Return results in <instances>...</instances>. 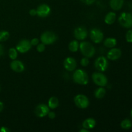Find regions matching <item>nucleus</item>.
<instances>
[{
  "label": "nucleus",
  "instance_id": "obj_1",
  "mask_svg": "<svg viewBox=\"0 0 132 132\" xmlns=\"http://www.w3.org/2000/svg\"><path fill=\"white\" fill-rule=\"evenodd\" d=\"M79 49L82 55L88 58L92 57L95 53L94 46L90 43L86 41H83L79 44Z\"/></svg>",
  "mask_w": 132,
  "mask_h": 132
},
{
  "label": "nucleus",
  "instance_id": "obj_2",
  "mask_svg": "<svg viewBox=\"0 0 132 132\" xmlns=\"http://www.w3.org/2000/svg\"><path fill=\"white\" fill-rule=\"evenodd\" d=\"M73 79L75 82L81 85H86L88 82V76L82 70L79 69L75 71L73 74Z\"/></svg>",
  "mask_w": 132,
  "mask_h": 132
},
{
  "label": "nucleus",
  "instance_id": "obj_3",
  "mask_svg": "<svg viewBox=\"0 0 132 132\" xmlns=\"http://www.w3.org/2000/svg\"><path fill=\"white\" fill-rule=\"evenodd\" d=\"M119 22L120 24L125 28H131L132 14L128 12H122L119 17Z\"/></svg>",
  "mask_w": 132,
  "mask_h": 132
},
{
  "label": "nucleus",
  "instance_id": "obj_4",
  "mask_svg": "<svg viewBox=\"0 0 132 132\" xmlns=\"http://www.w3.org/2000/svg\"><path fill=\"white\" fill-rule=\"evenodd\" d=\"M74 103L78 108L85 109L89 106V100L87 97L82 94H79L74 97Z\"/></svg>",
  "mask_w": 132,
  "mask_h": 132
},
{
  "label": "nucleus",
  "instance_id": "obj_5",
  "mask_svg": "<svg viewBox=\"0 0 132 132\" xmlns=\"http://www.w3.org/2000/svg\"><path fill=\"white\" fill-rule=\"evenodd\" d=\"M92 79L94 83L98 86L103 87L108 83V79L103 73L101 72H95L92 75Z\"/></svg>",
  "mask_w": 132,
  "mask_h": 132
},
{
  "label": "nucleus",
  "instance_id": "obj_6",
  "mask_svg": "<svg viewBox=\"0 0 132 132\" xmlns=\"http://www.w3.org/2000/svg\"><path fill=\"white\" fill-rule=\"evenodd\" d=\"M57 40V36L52 32H45L41 36V41L45 45H51L55 42Z\"/></svg>",
  "mask_w": 132,
  "mask_h": 132
},
{
  "label": "nucleus",
  "instance_id": "obj_7",
  "mask_svg": "<svg viewBox=\"0 0 132 132\" xmlns=\"http://www.w3.org/2000/svg\"><path fill=\"white\" fill-rule=\"evenodd\" d=\"M94 65L97 70L100 72H104L108 68V61L104 56H100L95 60Z\"/></svg>",
  "mask_w": 132,
  "mask_h": 132
},
{
  "label": "nucleus",
  "instance_id": "obj_8",
  "mask_svg": "<svg viewBox=\"0 0 132 132\" xmlns=\"http://www.w3.org/2000/svg\"><path fill=\"white\" fill-rule=\"evenodd\" d=\"M31 47H32V45H31L30 41L27 39H23L19 41L16 45V50L19 52L23 54V53H26L29 51Z\"/></svg>",
  "mask_w": 132,
  "mask_h": 132
},
{
  "label": "nucleus",
  "instance_id": "obj_9",
  "mask_svg": "<svg viewBox=\"0 0 132 132\" xmlns=\"http://www.w3.org/2000/svg\"><path fill=\"white\" fill-rule=\"evenodd\" d=\"M103 33L98 28H93L90 31V38L95 43H100L103 39Z\"/></svg>",
  "mask_w": 132,
  "mask_h": 132
},
{
  "label": "nucleus",
  "instance_id": "obj_10",
  "mask_svg": "<svg viewBox=\"0 0 132 132\" xmlns=\"http://www.w3.org/2000/svg\"><path fill=\"white\" fill-rule=\"evenodd\" d=\"M50 112V108L48 106L45 104H40L36 106L35 109V113L38 117L42 118L47 116L48 112Z\"/></svg>",
  "mask_w": 132,
  "mask_h": 132
},
{
  "label": "nucleus",
  "instance_id": "obj_11",
  "mask_svg": "<svg viewBox=\"0 0 132 132\" xmlns=\"http://www.w3.org/2000/svg\"><path fill=\"white\" fill-rule=\"evenodd\" d=\"M36 12H37V15L39 17L46 18L50 14L51 9L50 6L46 4H42L37 7Z\"/></svg>",
  "mask_w": 132,
  "mask_h": 132
},
{
  "label": "nucleus",
  "instance_id": "obj_12",
  "mask_svg": "<svg viewBox=\"0 0 132 132\" xmlns=\"http://www.w3.org/2000/svg\"><path fill=\"white\" fill-rule=\"evenodd\" d=\"M74 37L78 40H84L86 38L88 35L87 30L84 27H77L74 30Z\"/></svg>",
  "mask_w": 132,
  "mask_h": 132
},
{
  "label": "nucleus",
  "instance_id": "obj_13",
  "mask_svg": "<svg viewBox=\"0 0 132 132\" xmlns=\"http://www.w3.org/2000/svg\"><path fill=\"white\" fill-rule=\"evenodd\" d=\"M64 67L67 70L70 71V72H72V71L76 69V67H77V63H76V61L74 58L71 57H67V59H65V60L64 61Z\"/></svg>",
  "mask_w": 132,
  "mask_h": 132
},
{
  "label": "nucleus",
  "instance_id": "obj_14",
  "mask_svg": "<svg viewBox=\"0 0 132 132\" xmlns=\"http://www.w3.org/2000/svg\"><path fill=\"white\" fill-rule=\"evenodd\" d=\"M121 50L119 48H112L108 52L107 54V57L108 59L112 61H116L119 59L121 56Z\"/></svg>",
  "mask_w": 132,
  "mask_h": 132
},
{
  "label": "nucleus",
  "instance_id": "obj_15",
  "mask_svg": "<svg viewBox=\"0 0 132 132\" xmlns=\"http://www.w3.org/2000/svg\"><path fill=\"white\" fill-rule=\"evenodd\" d=\"M10 68L13 71L15 72H23L24 70V66L21 61L18 60H13L10 63Z\"/></svg>",
  "mask_w": 132,
  "mask_h": 132
},
{
  "label": "nucleus",
  "instance_id": "obj_16",
  "mask_svg": "<svg viewBox=\"0 0 132 132\" xmlns=\"http://www.w3.org/2000/svg\"><path fill=\"white\" fill-rule=\"evenodd\" d=\"M124 5V0H110V5L113 10H119Z\"/></svg>",
  "mask_w": 132,
  "mask_h": 132
},
{
  "label": "nucleus",
  "instance_id": "obj_17",
  "mask_svg": "<svg viewBox=\"0 0 132 132\" xmlns=\"http://www.w3.org/2000/svg\"><path fill=\"white\" fill-rule=\"evenodd\" d=\"M95 125H96V121H95V119L92 118H88L84 121L82 123V127L87 130H90L94 128Z\"/></svg>",
  "mask_w": 132,
  "mask_h": 132
},
{
  "label": "nucleus",
  "instance_id": "obj_18",
  "mask_svg": "<svg viewBox=\"0 0 132 132\" xmlns=\"http://www.w3.org/2000/svg\"><path fill=\"white\" fill-rule=\"evenodd\" d=\"M116 19V13L113 12H110L106 14L104 18V22L108 24H112L115 22Z\"/></svg>",
  "mask_w": 132,
  "mask_h": 132
},
{
  "label": "nucleus",
  "instance_id": "obj_19",
  "mask_svg": "<svg viewBox=\"0 0 132 132\" xmlns=\"http://www.w3.org/2000/svg\"><path fill=\"white\" fill-rule=\"evenodd\" d=\"M117 45V40L113 37H108L104 41V45L107 48H113Z\"/></svg>",
  "mask_w": 132,
  "mask_h": 132
},
{
  "label": "nucleus",
  "instance_id": "obj_20",
  "mask_svg": "<svg viewBox=\"0 0 132 132\" xmlns=\"http://www.w3.org/2000/svg\"><path fill=\"white\" fill-rule=\"evenodd\" d=\"M59 106V100L55 97H52L48 100V107L50 109H55Z\"/></svg>",
  "mask_w": 132,
  "mask_h": 132
},
{
  "label": "nucleus",
  "instance_id": "obj_21",
  "mask_svg": "<svg viewBox=\"0 0 132 132\" xmlns=\"http://www.w3.org/2000/svg\"><path fill=\"white\" fill-rule=\"evenodd\" d=\"M68 48H69L70 51L72 52H76L78 50L79 48V44L76 40H73L70 43Z\"/></svg>",
  "mask_w": 132,
  "mask_h": 132
},
{
  "label": "nucleus",
  "instance_id": "obj_22",
  "mask_svg": "<svg viewBox=\"0 0 132 132\" xmlns=\"http://www.w3.org/2000/svg\"><path fill=\"white\" fill-rule=\"evenodd\" d=\"M106 94V90L101 86L97 89L95 92V97L97 99H102L104 97Z\"/></svg>",
  "mask_w": 132,
  "mask_h": 132
},
{
  "label": "nucleus",
  "instance_id": "obj_23",
  "mask_svg": "<svg viewBox=\"0 0 132 132\" xmlns=\"http://www.w3.org/2000/svg\"><path fill=\"white\" fill-rule=\"evenodd\" d=\"M121 126L122 129H125V130L130 129L132 126L131 121L128 119H126L121 122Z\"/></svg>",
  "mask_w": 132,
  "mask_h": 132
},
{
  "label": "nucleus",
  "instance_id": "obj_24",
  "mask_svg": "<svg viewBox=\"0 0 132 132\" xmlns=\"http://www.w3.org/2000/svg\"><path fill=\"white\" fill-rule=\"evenodd\" d=\"M9 55L10 59H12V60H15L18 57V52H17L16 49L14 48H11L9 50Z\"/></svg>",
  "mask_w": 132,
  "mask_h": 132
},
{
  "label": "nucleus",
  "instance_id": "obj_25",
  "mask_svg": "<svg viewBox=\"0 0 132 132\" xmlns=\"http://www.w3.org/2000/svg\"><path fill=\"white\" fill-rule=\"evenodd\" d=\"M9 36H10V34L7 31H1L0 32V41L1 42L6 41L9 38Z\"/></svg>",
  "mask_w": 132,
  "mask_h": 132
},
{
  "label": "nucleus",
  "instance_id": "obj_26",
  "mask_svg": "<svg viewBox=\"0 0 132 132\" xmlns=\"http://www.w3.org/2000/svg\"><path fill=\"white\" fill-rule=\"evenodd\" d=\"M126 41L128 43H132V30H130L126 34Z\"/></svg>",
  "mask_w": 132,
  "mask_h": 132
},
{
  "label": "nucleus",
  "instance_id": "obj_27",
  "mask_svg": "<svg viewBox=\"0 0 132 132\" xmlns=\"http://www.w3.org/2000/svg\"><path fill=\"white\" fill-rule=\"evenodd\" d=\"M45 44L42 43L38 44L37 45V50L39 52H43L45 51Z\"/></svg>",
  "mask_w": 132,
  "mask_h": 132
},
{
  "label": "nucleus",
  "instance_id": "obj_28",
  "mask_svg": "<svg viewBox=\"0 0 132 132\" xmlns=\"http://www.w3.org/2000/svg\"><path fill=\"white\" fill-rule=\"evenodd\" d=\"M89 64V60L88 57H84L81 60V64L82 67H87Z\"/></svg>",
  "mask_w": 132,
  "mask_h": 132
},
{
  "label": "nucleus",
  "instance_id": "obj_29",
  "mask_svg": "<svg viewBox=\"0 0 132 132\" xmlns=\"http://www.w3.org/2000/svg\"><path fill=\"white\" fill-rule=\"evenodd\" d=\"M39 43V40L38 38H33L30 41V43L32 46H36Z\"/></svg>",
  "mask_w": 132,
  "mask_h": 132
},
{
  "label": "nucleus",
  "instance_id": "obj_30",
  "mask_svg": "<svg viewBox=\"0 0 132 132\" xmlns=\"http://www.w3.org/2000/svg\"><path fill=\"white\" fill-rule=\"evenodd\" d=\"M81 1H82L83 3L86 4V5H90L94 3L95 1V0H81Z\"/></svg>",
  "mask_w": 132,
  "mask_h": 132
},
{
  "label": "nucleus",
  "instance_id": "obj_31",
  "mask_svg": "<svg viewBox=\"0 0 132 132\" xmlns=\"http://www.w3.org/2000/svg\"><path fill=\"white\" fill-rule=\"evenodd\" d=\"M48 117L50 119H54L55 117L56 114H55V112H49L48 113Z\"/></svg>",
  "mask_w": 132,
  "mask_h": 132
},
{
  "label": "nucleus",
  "instance_id": "obj_32",
  "mask_svg": "<svg viewBox=\"0 0 132 132\" xmlns=\"http://www.w3.org/2000/svg\"><path fill=\"white\" fill-rule=\"evenodd\" d=\"M29 14L32 16H35L36 15H37V12H36V10H35V9H31L29 11Z\"/></svg>",
  "mask_w": 132,
  "mask_h": 132
},
{
  "label": "nucleus",
  "instance_id": "obj_33",
  "mask_svg": "<svg viewBox=\"0 0 132 132\" xmlns=\"http://www.w3.org/2000/svg\"><path fill=\"white\" fill-rule=\"evenodd\" d=\"M4 54V48L3 46L0 44V56H2Z\"/></svg>",
  "mask_w": 132,
  "mask_h": 132
},
{
  "label": "nucleus",
  "instance_id": "obj_34",
  "mask_svg": "<svg viewBox=\"0 0 132 132\" xmlns=\"http://www.w3.org/2000/svg\"><path fill=\"white\" fill-rule=\"evenodd\" d=\"M10 131V130L8 128H6V127H2L0 129V132H9Z\"/></svg>",
  "mask_w": 132,
  "mask_h": 132
},
{
  "label": "nucleus",
  "instance_id": "obj_35",
  "mask_svg": "<svg viewBox=\"0 0 132 132\" xmlns=\"http://www.w3.org/2000/svg\"><path fill=\"white\" fill-rule=\"evenodd\" d=\"M3 104L0 101V112L3 110Z\"/></svg>",
  "mask_w": 132,
  "mask_h": 132
},
{
  "label": "nucleus",
  "instance_id": "obj_36",
  "mask_svg": "<svg viewBox=\"0 0 132 132\" xmlns=\"http://www.w3.org/2000/svg\"><path fill=\"white\" fill-rule=\"evenodd\" d=\"M79 131L80 132H89L88 130L87 129L85 128H84V129H81Z\"/></svg>",
  "mask_w": 132,
  "mask_h": 132
},
{
  "label": "nucleus",
  "instance_id": "obj_37",
  "mask_svg": "<svg viewBox=\"0 0 132 132\" xmlns=\"http://www.w3.org/2000/svg\"><path fill=\"white\" fill-rule=\"evenodd\" d=\"M131 118H132V110H131Z\"/></svg>",
  "mask_w": 132,
  "mask_h": 132
},
{
  "label": "nucleus",
  "instance_id": "obj_38",
  "mask_svg": "<svg viewBox=\"0 0 132 132\" xmlns=\"http://www.w3.org/2000/svg\"><path fill=\"white\" fill-rule=\"evenodd\" d=\"M0 90H1V86H0Z\"/></svg>",
  "mask_w": 132,
  "mask_h": 132
}]
</instances>
